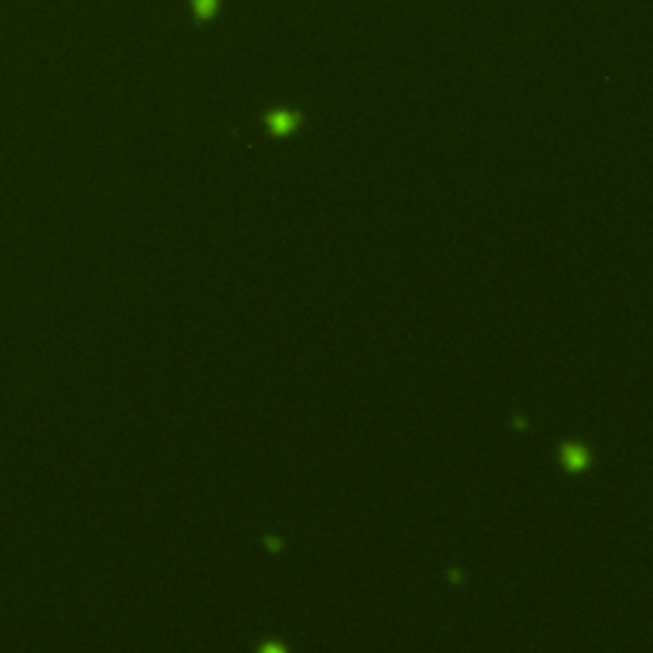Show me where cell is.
<instances>
[{
  "mask_svg": "<svg viewBox=\"0 0 653 653\" xmlns=\"http://www.w3.org/2000/svg\"><path fill=\"white\" fill-rule=\"evenodd\" d=\"M266 126L273 135H289L293 128L299 126V115L291 113V110H273L269 117H266Z\"/></svg>",
  "mask_w": 653,
  "mask_h": 653,
  "instance_id": "6da1fadb",
  "label": "cell"
},
{
  "mask_svg": "<svg viewBox=\"0 0 653 653\" xmlns=\"http://www.w3.org/2000/svg\"><path fill=\"white\" fill-rule=\"evenodd\" d=\"M220 10V0H192V13L199 23H207L217 16Z\"/></svg>",
  "mask_w": 653,
  "mask_h": 653,
  "instance_id": "7a4b0ae2",
  "label": "cell"
}]
</instances>
